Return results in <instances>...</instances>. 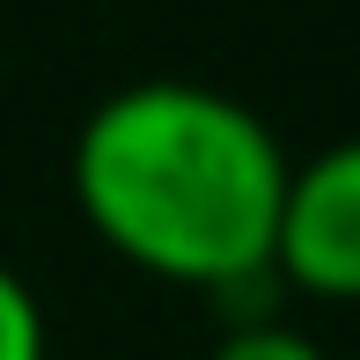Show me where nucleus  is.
<instances>
[{
    "label": "nucleus",
    "instance_id": "nucleus-2",
    "mask_svg": "<svg viewBox=\"0 0 360 360\" xmlns=\"http://www.w3.org/2000/svg\"><path fill=\"white\" fill-rule=\"evenodd\" d=\"M272 272L316 302H360V140L287 169Z\"/></svg>",
    "mask_w": 360,
    "mask_h": 360
},
{
    "label": "nucleus",
    "instance_id": "nucleus-1",
    "mask_svg": "<svg viewBox=\"0 0 360 360\" xmlns=\"http://www.w3.org/2000/svg\"><path fill=\"white\" fill-rule=\"evenodd\" d=\"M74 199L125 265L221 294L272 265L287 155L236 96L199 81H133L81 125Z\"/></svg>",
    "mask_w": 360,
    "mask_h": 360
},
{
    "label": "nucleus",
    "instance_id": "nucleus-4",
    "mask_svg": "<svg viewBox=\"0 0 360 360\" xmlns=\"http://www.w3.org/2000/svg\"><path fill=\"white\" fill-rule=\"evenodd\" d=\"M0 360H44V309L0 265Z\"/></svg>",
    "mask_w": 360,
    "mask_h": 360
},
{
    "label": "nucleus",
    "instance_id": "nucleus-3",
    "mask_svg": "<svg viewBox=\"0 0 360 360\" xmlns=\"http://www.w3.org/2000/svg\"><path fill=\"white\" fill-rule=\"evenodd\" d=\"M214 360H323V346L302 338L280 316H250V323H228V338L214 346Z\"/></svg>",
    "mask_w": 360,
    "mask_h": 360
}]
</instances>
